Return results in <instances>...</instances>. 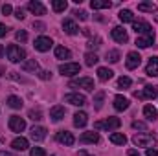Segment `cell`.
<instances>
[{
	"mask_svg": "<svg viewBox=\"0 0 158 156\" xmlns=\"http://www.w3.org/2000/svg\"><path fill=\"white\" fill-rule=\"evenodd\" d=\"M119 125H121V121H119V117H107V119H103V121H96L94 123V129L96 130H116L119 129Z\"/></svg>",
	"mask_w": 158,
	"mask_h": 156,
	"instance_id": "obj_1",
	"label": "cell"
},
{
	"mask_svg": "<svg viewBox=\"0 0 158 156\" xmlns=\"http://www.w3.org/2000/svg\"><path fill=\"white\" fill-rule=\"evenodd\" d=\"M6 53H7V59L11 63H20V61L26 59V51L20 46H17V44H9L7 50H6Z\"/></svg>",
	"mask_w": 158,
	"mask_h": 156,
	"instance_id": "obj_2",
	"label": "cell"
},
{
	"mask_svg": "<svg viewBox=\"0 0 158 156\" xmlns=\"http://www.w3.org/2000/svg\"><path fill=\"white\" fill-rule=\"evenodd\" d=\"M132 143L136 147H153L156 143V138L153 134H134L132 136Z\"/></svg>",
	"mask_w": 158,
	"mask_h": 156,
	"instance_id": "obj_3",
	"label": "cell"
},
{
	"mask_svg": "<svg viewBox=\"0 0 158 156\" xmlns=\"http://www.w3.org/2000/svg\"><path fill=\"white\" fill-rule=\"evenodd\" d=\"M70 88H83V90H88V92H92L94 90V79L90 77H79L76 81H70V84H68Z\"/></svg>",
	"mask_w": 158,
	"mask_h": 156,
	"instance_id": "obj_4",
	"label": "cell"
},
{
	"mask_svg": "<svg viewBox=\"0 0 158 156\" xmlns=\"http://www.w3.org/2000/svg\"><path fill=\"white\" fill-rule=\"evenodd\" d=\"M132 30L138 33V37H140V35L155 33V31H153V28H151V24H149V22H145V20H138V22L134 20V22H132Z\"/></svg>",
	"mask_w": 158,
	"mask_h": 156,
	"instance_id": "obj_5",
	"label": "cell"
},
{
	"mask_svg": "<svg viewBox=\"0 0 158 156\" xmlns=\"http://www.w3.org/2000/svg\"><path fill=\"white\" fill-rule=\"evenodd\" d=\"M59 72L63 74V76H76L81 72V66H79L77 63H64V64H61L59 66Z\"/></svg>",
	"mask_w": 158,
	"mask_h": 156,
	"instance_id": "obj_6",
	"label": "cell"
},
{
	"mask_svg": "<svg viewBox=\"0 0 158 156\" xmlns=\"http://www.w3.org/2000/svg\"><path fill=\"white\" fill-rule=\"evenodd\" d=\"M7 125H9V130H13V132H22L26 129V121L20 116H11Z\"/></svg>",
	"mask_w": 158,
	"mask_h": 156,
	"instance_id": "obj_7",
	"label": "cell"
},
{
	"mask_svg": "<svg viewBox=\"0 0 158 156\" xmlns=\"http://www.w3.org/2000/svg\"><path fill=\"white\" fill-rule=\"evenodd\" d=\"M140 63H142V57H140V53H138V51H129V53H127L125 66H127L129 70H134V68H138V66H140Z\"/></svg>",
	"mask_w": 158,
	"mask_h": 156,
	"instance_id": "obj_8",
	"label": "cell"
},
{
	"mask_svg": "<svg viewBox=\"0 0 158 156\" xmlns=\"http://www.w3.org/2000/svg\"><path fill=\"white\" fill-rule=\"evenodd\" d=\"M64 101L70 103V105H74V107H83V105H86V97H85L83 94H66V96H64Z\"/></svg>",
	"mask_w": 158,
	"mask_h": 156,
	"instance_id": "obj_9",
	"label": "cell"
},
{
	"mask_svg": "<svg viewBox=\"0 0 158 156\" xmlns=\"http://www.w3.org/2000/svg\"><path fill=\"white\" fill-rule=\"evenodd\" d=\"M156 96H158L156 86H145L143 92H134V97H138V99H155Z\"/></svg>",
	"mask_w": 158,
	"mask_h": 156,
	"instance_id": "obj_10",
	"label": "cell"
},
{
	"mask_svg": "<svg viewBox=\"0 0 158 156\" xmlns=\"http://www.w3.org/2000/svg\"><path fill=\"white\" fill-rule=\"evenodd\" d=\"M55 138H57V142H59V143H64V145H68V147L76 143L74 134H72V132H68V130H59Z\"/></svg>",
	"mask_w": 158,
	"mask_h": 156,
	"instance_id": "obj_11",
	"label": "cell"
},
{
	"mask_svg": "<svg viewBox=\"0 0 158 156\" xmlns=\"http://www.w3.org/2000/svg\"><path fill=\"white\" fill-rule=\"evenodd\" d=\"M52 39L50 37H39V39H35V42H33V46H35V50L37 51H48L50 48H52Z\"/></svg>",
	"mask_w": 158,
	"mask_h": 156,
	"instance_id": "obj_12",
	"label": "cell"
},
{
	"mask_svg": "<svg viewBox=\"0 0 158 156\" xmlns=\"http://www.w3.org/2000/svg\"><path fill=\"white\" fill-rule=\"evenodd\" d=\"M30 136L33 142H42L46 138V129L44 127H39V125H33L31 130H30Z\"/></svg>",
	"mask_w": 158,
	"mask_h": 156,
	"instance_id": "obj_13",
	"label": "cell"
},
{
	"mask_svg": "<svg viewBox=\"0 0 158 156\" xmlns=\"http://www.w3.org/2000/svg\"><path fill=\"white\" fill-rule=\"evenodd\" d=\"M110 35H112V39L116 40V42H121V44L129 40V35H127V31H125L121 26H116V28L112 30V33H110Z\"/></svg>",
	"mask_w": 158,
	"mask_h": 156,
	"instance_id": "obj_14",
	"label": "cell"
},
{
	"mask_svg": "<svg viewBox=\"0 0 158 156\" xmlns=\"http://www.w3.org/2000/svg\"><path fill=\"white\" fill-rule=\"evenodd\" d=\"M145 74L151 77H158V57H151L147 66H145Z\"/></svg>",
	"mask_w": 158,
	"mask_h": 156,
	"instance_id": "obj_15",
	"label": "cell"
},
{
	"mask_svg": "<svg viewBox=\"0 0 158 156\" xmlns=\"http://www.w3.org/2000/svg\"><path fill=\"white\" fill-rule=\"evenodd\" d=\"M153 42H155V33H149V35H140V37L136 39V46H138V48H149Z\"/></svg>",
	"mask_w": 158,
	"mask_h": 156,
	"instance_id": "obj_16",
	"label": "cell"
},
{
	"mask_svg": "<svg viewBox=\"0 0 158 156\" xmlns=\"http://www.w3.org/2000/svg\"><path fill=\"white\" fill-rule=\"evenodd\" d=\"M79 142H81V143H98V142H99V134L94 132V130H90V132H83L81 138H79Z\"/></svg>",
	"mask_w": 158,
	"mask_h": 156,
	"instance_id": "obj_17",
	"label": "cell"
},
{
	"mask_svg": "<svg viewBox=\"0 0 158 156\" xmlns=\"http://www.w3.org/2000/svg\"><path fill=\"white\" fill-rule=\"evenodd\" d=\"M28 9H30L33 15H46V7L40 4L39 0H31V2H28Z\"/></svg>",
	"mask_w": 158,
	"mask_h": 156,
	"instance_id": "obj_18",
	"label": "cell"
},
{
	"mask_svg": "<svg viewBox=\"0 0 158 156\" xmlns=\"http://www.w3.org/2000/svg\"><path fill=\"white\" fill-rule=\"evenodd\" d=\"M63 30H64V33H68V35H76L79 31L77 24H76L72 18H64V20H63Z\"/></svg>",
	"mask_w": 158,
	"mask_h": 156,
	"instance_id": "obj_19",
	"label": "cell"
},
{
	"mask_svg": "<svg viewBox=\"0 0 158 156\" xmlns=\"http://www.w3.org/2000/svg\"><path fill=\"white\" fill-rule=\"evenodd\" d=\"M11 147H13L15 151H20V153H22V151H26V149L30 147V143H28V140H26V138H22V136H20V138H15V140L11 142Z\"/></svg>",
	"mask_w": 158,
	"mask_h": 156,
	"instance_id": "obj_20",
	"label": "cell"
},
{
	"mask_svg": "<svg viewBox=\"0 0 158 156\" xmlns=\"http://www.w3.org/2000/svg\"><path fill=\"white\" fill-rule=\"evenodd\" d=\"M50 117H52L53 121H61V119L64 117V107H61V105L52 107V110H50Z\"/></svg>",
	"mask_w": 158,
	"mask_h": 156,
	"instance_id": "obj_21",
	"label": "cell"
},
{
	"mask_svg": "<svg viewBox=\"0 0 158 156\" xmlns=\"http://www.w3.org/2000/svg\"><path fill=\"white\" fill-rule=\"evenodd\" d=\"M114 109H116L118 112L127 110V109H129V99L123 97V96H116V97H114Z\"/></svg>",
	"mask_w": 158,
	"mask_h": 156,
	"instance_id": "obj_22",
	"label": "cell"
},
{
	"mask_svg": "<svg viewBox=\"0 0 158 156\" xmlns=\"http://www.w3.org/2000/svg\"><path fill=\"white\" fill-rule=\"evenodd\" d=\"M143 116H145L147 121H155L158 117V110L153 105H145V107H143Z\"/></svg>",
	"mask_w": 158,
	"mask_h": 156,
	"instance_id": "obj_23",
	"label": "cell"
},
{
	"mask_svg": "<svg viewBox=\"0 0 158 156\" xmlns=\"http://www.w3.org/2000/svg\"><path fill=\"white\" fill-rule=\"evenodd\" d=\"M86 123H88L86 112H76V114H74V125H76V127H81V129H83Z\"/></svg>",
	"mask_w": 158,
	"mask_h": 156,
	"instance_id": "obj_24",
	"label": "cell"
},
{
	"mask_svg": "<svg viewBox=\"0 0 158 156\" xmlns=\"http://www.w3.org/2000/svg\"><path fill=\"white\" fill-rule=\"evenodd\" d=\"M110 143H114V145H125L127 143V136L121 134V132H112L110 134Z\"/></svg>",
	"mask_w": 158,
	"mask_h": 156,
	"instance_id": "obj_25",
	"label": "cell"
},
{
	"mask_svg": "<svg viewBox=\"0 0 158 156\" xmlns=\"http://www.w3.org/2000/svg\"><path fill=\"white\" fill-rule=\"evenodd\" d=\"M112 76H114V72L110 70V68H98V79L99 81H109V79H112Z\"/></svg>",
	"mask_w": 158,
	"mask_h": 156,
	"instance_id": "obj_26",
	"label": "cell"
},
{
	"mask_svg": "<svg viewBox=\"0 0 158 156\" xmlns=\"http://www.w3.org/2000/svg\"><path fill=\"white\" fill-rule=\"evenodd\" d=\"M110 6H112V2H109V0H92L90 2L92 9H109Z\"/></svg>",
	"mask_w": 158,
	"mask_h": 156,
	"instance_id": "obj_27",
	"label": "cell"
},
{
	"mask_svg": "<svg viewBox=\"0 0 158 156\" xmlns=\"http://www.w3.org/2000/svg\"><path fill=\"white\" fill-rule=\"evenodd\" d=\"M55 57L57 59H70L72 57V51L68 48H64V46H57L55 48Z\"/></svg>",
	"mask_w": 158,
	"mask_h": 156,
	"instance_id": "obj_28",
	"label": "cell"
},
{
	"mask_svg": "<svg viewBox=\"0 0 158 156\" xmlns=\"http://www.w3.org/2000/svg\"><path fill=\"white\" fill-rule=\"evenodd\" d=\"M22 70H24V72H37V70H39V63H37L35 59L24 61V63H22Z\"/></svg>",
	"mask_w": 158,
	"mask_h": 156,
	"instance_id": "obj_29",
	"label": "cell"
},
{
	"mask_svg": "<svg viewBox=\"0 0 158 156\" xmlns=\"http://www.w3.org/2000/svg\"><path fill=\"white\" fill-rule=\"evenodd\" d=\"M119 20L125 24V22H134V15H132V11H129V9H121L118 13Z\"/></svg>",
	"mask_w": 158,
	"mask_h": 156,
	"instance_id": "obj_30",
	"label": "cell"
},
{
	"mask_svg": "<svg viewBox=\"0 0 158 156\" xmlns=\"http://www.w3.org/2000/svg\"><path fill=\"white\" fill-rule=\"evenodd\" d=\"M138 11H145V13H155L156 11V6L153 2H142L138 4Z\"/></svg>",
	"mask_w": 158,
	"mask_h": 156,
	"instance_id": "obj_31",
	"label": "cell"
},
{
	"mask_svg": "<svg viewBox=\"0 0 158 156\" xmlns=\"http://www.w3.org/2000/svg\"><path fill=\"white\" fill-rule=\"evenodd\" d=\"M66 6H68V4H66V0H53V2H52V7H53V11H55V13L64 11V9H66Z\"/></svg>",
	"mask_w": 158,
	"mask_h": 156,
	"instance_id": "obj_32",
	"label": "cell"
},
{
	"mask_svg": "<svg viewBox=\"0 0 158 156\" xmlns=\"http://www.w3.org/2000/svg\"><path fill=\"white\" fill-rule=\"evenodd\" d=\"M7 105H9L11 109H22V99L17 97V96H9V97H7Z\"/></svg>",
	"mask_w": 158,
	"mask_h": 156,
	"instance_id": "obj_33",
	"label": "cell"
},
{
	"mask_svg": "<svg viewBox=\"0 0 158 156\" xmlns=\"http://www.w3.org/2000/svg\"><path fill=\"white\" fill-rule=\"evenodd\" d=\"M98 61H99V57H98L96 53H92V51H88V53L85 55V64H86V66H94Z\"/></svg>",
	"mask_w": 158,
	"mask_h": 156,
	"instance_id": "obj_34",
	"label": "cell"
},
{
	"mask_svg": "<svg viewBox=\"0 0 158 156\" xmlns=\"http://www.w3.org/2000/svg\"><path fill=\"white\" fill-rule=\"evenodd\" d=\"M131 84H132V81H131V77H127V76H121L118 79V88H129Z\"/></svg>",
	"mask_w": 158,
	"mask_h": 156,
	"instance_id": "obj_35",
	"label": "cell"
},
{
	"mask_svg": "<svg viewBox=\"0 0 158 156\" xmlns=\"http://www.w3.org/2000/svg\"><path fill=\"white\" fill-rule=\"evenodd\" d=\"M107 61H110V63H118L119 61V51L118 50H110V51H107Z\"/></svg>",
	"mask_w": 158,
	"mask_h": 156,
	"instance_id": "obj_36",
	"label": "cell"
},
{
	"mask_svg": "<svg viewBox=\"0 0 158 156\" xmlns=\"http://www.w3.org/2000/svg\"><path fill=\"white\" fill-rule=\"evenodd\" d=\"M103 97H105V92H103V90H99V92L96 94V97H94V103H96V109H98V110H99L101 105H103Z\"/></svg>",
	"mask_w": 158,
	"mask_h": 156,
	"instance_id": "obj_37",
	"label": "cell"
},
{
	"mask_svg": "<svg viewBox=\"0 0 158 156\" xmlns=\"http://www.w3.org/2000/svg\"><path fill=\"white\" fill-rule=\"evenodd\" d=\"M30 156H46V151H44L42 147H33V149L30 151Z\"/></svg>",
	"mask_w": 158,
	"mask_h": 156,
	"instance_id": "obj_38",
	"label": "cell"
},
{
	"mask_svg": "<svg viewBox=\"0 0 158 156\" xmlns=\"http://www.w3.org/2000/svg\"><path fill=\"white\" fill-rule=\"evenodd\" d=\"M15 39L20 40V42H24V40H28V33H26L24 30H19V31L15 33Z\"/></svg>",
	"mask_w": 158,
	"mask_h": 156,
	"instance_id": "obj_39",
	"label": "cell"
},
{
	"mask_svg": "<svg viewBox=\"0 0 158 156\" xmlns=\"http://www.w3.org/2000/svg\"><path fill=\"white\" fill-rule=\"evenodd\" d=\"M132 129H136V130H147V125L143 121H134L132 123Z\"/></svg>",
	"mask_w": 158,
	"mask_h": 156,
	"instance_id": "obj_40",
	"label": "cell"
},
{
	"mask_svg": "<svg viewBox=\"0 0 158 156\" xmlns=\"http://www.w3.org/2000/svg\"><path fill=\"white\" fill-rule=\"evenodd\" d=\"M74 15L77 17L79 20H86V18H88V13H86V11H83V9H77V11H76Z\"/></svg>",
	"mask_w": 158,
	"mask_h": 156,
	"instance_id": "obj_41",
	"label": "cell"
},
{
	"mask_svg": "<svg viewBox=\"0 0 158 156\" xmlns=\"http://www.w3.org/2000/svg\"><path fill=\"white\" fill-rule=\"evenodd\" d=\"M30 117L33 121H39V119H42V114H40V110H30Z\"/></svg>",
	"mask_w": 158,
	"mask_h": 156,
	"instance_id": "obj_42",
	"label": "cell"
},
{
	"mask_svg": "<svg viewBox=\"0 0 158 156\" xmlns=\"http://www.w3.org/2000/svg\"><path fill=\"white\" fill-rule=\"evenodd\" d=\"M39 77L44 79V81H48V79H52V72H50V70H40V72H39Z\"/></svg>",
	"mask_w": 158,
	"mask_h": 156,
	"instance_id": "obj_43",
	"label": "cell"
},
{
	"mask_svg": "<svg viewBox=\"0 0 158 156\" xmlns=\"http://www.w3.org/2000/svg\"><path fill=\"white\" fill-rule=\"evenodd\" d=\"M11 11H13V7H11L9 4H4V6H2V13H4V15H9Z\"/></svg>",
	"mask_w": 158,
	"mask_h": 156,
	"instance_id": "obj_44",
	"label": "cell"
},
{
	"mask_svg": "<svg viewBox=\"0 0 158 156\" xmlns=\"http://www.w3.org/2000/svg\"><path fill=\"white\" fill-rule=\"evenodd\" d=\"M15 17H17V18H20V20H22V18H24V17H26V15H24V9H22V7H19V9H15Z\"/></svg>",
	"mask_w": 158,
	"mask_h": 156,
	"instance_id": "obj_45",
	"label": "cell"
},
{
	"mask_svg": "<svg viewBox=\"0 0 158 156\" xmlns=\"http://www.w3.org/2000/svg\"><path fill=\"white\" fill-rule=\"evenodd\" d=\"M33 28H35L37 31H44V24H42V22H33Z\"/></svg>",
	"mask_w": 158,
	"mask_h": 156,
	"instance_id": "obj_46",
	"label": "cell"
},
{
	"mask_svg": "<svg viewBox=\"0 0 158 156\" xmlns=\"http://www.w3.org/2000/svg\"><path fill=\"white\" fill-rule=\"evenodd\" d=\"M145 156H158V149H147Z\"/></svg>",
	"mask_w": 158,
	"mask_h": 156,
	"instance_id": "obj_47",
	"label": "cell"
},
{
	"mask_svg": "<svg viewBox=\"0 0 158 156\" xmlns=\"http://www.w3.org/2000/svg\"><path fill=\"white\" fill-rule=\"evenodd\" d=\"M6 33H7V28H6L4 24H0V37H4Z\"/></svg>",
	"mask_w": 158,
	"mask_h": 156,
	"instance_id": "obj_48",
	"label": "cell"
},
{
	"mask_svg": "<svg viewBox=\"0 0 158 156\" xmlns=\"http://www.w3.org/2000/svg\"><path fill=\"white\" fill-rule=\"evenodd\" d=\"M127 154H129V156H140L136 149H129V153H127Z\"/></svg>",
	"mask_w": 158,
	"mask_h": 156,
	"instance_id": "obj_49",
	"label": "cell"
},
{
	"mask_svg": "<svg viewBox=\"0 0 158 156\" xmlns=\"http://www.w3.org/2000/svg\"><path fill=\"white\" fill-rule=\"evenodd\" d=\"M0 156H17V154H13V153H7V151H0Z\"/></svg>",
	"mask_w": 158,
	"mask_h": 156,
	"instance_id": "obj_50",
	"label": "cell"
},
{
	"mask_svg": "<svg viewBox=\"0 0 158 156\" xmlns=\"http://www.w3.org/2000/svg\"><path fill=\"white\" fill-rule=\"evenodd\" d=\"M77 156H92V154H88L86 151H79V153H77Z\"/></svg>",
	"mask_w": 158,
	"mask_h": 156,
	"instance_id": "obj_51",
	"label": "cell"
},
{
	"mask_svg": "<svg viewBox=\"0 0 158 156\" xmlns=\"http://www.w3.org/2000/svg\"><path fill=\"white\" fill-rule=\"evenodd\" d=\"M4 53H6V51H4V46H2V44H0V57H2V55H4Z\"/></svg>",
	"mask_w": 158,
	"mask_h": 156,
	"instance_id": "obj_52",
	"label": "cell"
}]
</instances>
